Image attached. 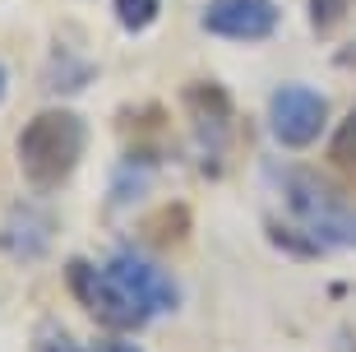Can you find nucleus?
<instances>
[{"mask_svg":"<svg viewBox=\"0 0 356 352\" xmlns=\"http://www.w3.org/2000/svg\"><path fill=\"white\" fill-rule=\"evenodd\" d=\"M83 148H88V121L70 107H42L19 130V171L38 190H56L83 162Z\"/></svg>","mask_w":356,"mask_h":352,"instance_id":"f257e3e1","label":"nucleus"},{"mask_svg":"<svg viewBox=\"0 0 356 352\" xmlns=\"http://www.w3.org/2000/svg\"><path fill=\"white\" fill-rule=\"evenodd\" d=\"M268 176L287 199L291 222H301L319 246H356V204L338 195V185H329L310 167H282V162H268Z\"/></svg>","mask_w":356,"mask_h":352,"instance_id":"f03ea898","label":"nucleus"},{"mask_svg":"<svg viewBox=\"0 0 356 352\" xmlns=\"http://www.w3.org/2000/svg\"><path fill=\"white\" fill-rule=\"evenodd\" d=\"M329 125V98L310 84H277L268 98V130L282 148H310Z\"/></svg>","mask_w":356,"mask_h":352,"instance_id":"7ed1b4c3","label":"nucleus"},{"mask_svg":"<svg viewBox=\"0 0 356 352\" xmlns=\"http://www.w3.org/2000/svg\"><path fill=\"white\" fill-rule=\"evenodd\" d=\"M106 274L120 283V292L134 301V311L153 320V315H167L181 306V287L176 278L162 269L153 255H139V250H116L111 264H106Z\"/></svg>","mask_w":356,"mask_h":352,"instance_id":"20e7f679","label":"nucleus"},{"mask_svg":"<svg viewBox=\"0 0 356 352\" xmlns=\"http://www.w3.org/2000/svg\"><path fill=\"white\" fill-rule=\"evenodd\" d=\"M65 283H70V292H74V301H79L97 325H106V329H139L144 325V315L134 311V301L120 292V283L106 274V269H97V264L70 260Z\"/></svg>","mask_w":356,"mask_h":352,"instance_id":"39448f33","label":"nucleus"},{"mask_svg":"<svg viewBox=\"0 0 356 352\" xmlns=\"http://www.w3.org/2000/svg\"><path fill=\"white\" fill-rule=\"evenodd\" d=\"M199 24L222 42H264L277 33L282 10H277V0H209Z\"/></svg>","mask_w":356,"mask_h":352,"instance_id":"423d86ee","label":"nucleus"},{"mask_svg":"<svg viewBox=\"0 0 356 352\" xmlns=\"http://www.w3.org/2000/svg\"><path fill=\"white\" fill-rule=\"evenodd\" d=\"M51 236H56V222L38 204H10V213L0 222V250L19 264L42 260L51 250Z\"/></svg>","mask_w":356,"mask_h":352,"instance_id":"0eeeda50","label":"nucleus"},{"mask_svg":"<svg viewBox=\"0 0 356 352\" xmlns=\"http://www.w3.org/2000/svg\"><path fill=\"white\" fill-rule=\"evenodd\" d=\"M185 102L195 112L199 144H204V148H222L227 144V121H232V98H227L218 84H195V89H185Z\"/></svg>","mask_w":356,"mask_h":352,"instance_id":"6e6552de","label":"nucleus"},{"mask_svg":"<svg viewBox=\"0 0 356 352\" xmlns=\"http://www.w3.org/2000/svg\"><path fill=\"white\" fill-rule=\"evenodd\" d=\"M42 79H47V89H51V93H79V89L92 84V61H83V56L70 52V47H56Z\"/></svg>","mask_w":356,"mask_h":352,"instance_id":"1a4fd4ad","label":"nucleus"},{"mask_svg":"<svg viewBox=\"0 0 356 352\" xmlns=\"http://www.w3.org/2000/svg\"><path fill=\"white\" fill-rule=\"evenodd\" d=\"M268 236L287 250L291 260H319V241L305 232L301 222H296V227H287V222H268Z\"/></svg>","mask_w":356,"mask_h":352,"instance_id":"9d476101","label":"nucleus"},{"mask_svg":"<svg viewBox=\"0 0 356 352\" xmlns=\"http://www.w3.org/2000/svg\"><path fill=\"white\" fill-rule=\"evenodd\" d=\"M329 158H333L338 171L356 176V112H347V116L338 121V130H333V139H329Z\"/></svg>","mask_w":356,"mask_h":352,"instance_id":"9b49d317","label":"nucleus"},{"mask_svg":"<svg viewBox=\"0 0 356 352\" xmlns=\"http://www.w3.org/2000/svg\"><path fill=\"white\" fill-rule=\"evenodd\" d=\"M111 5H116V19L125 33H144L162 14V0H111Z\"/></svg>","mask_w":356,"mask_h":352,"instance_id":"f8f14e48","label":"nucleus"},{"mask_svg":"<svg viewBox=\"0 0 356 352\" xmlns=\"http://www.w3.org/2000/svg\"><path fill=\"white\" fill-rule=\"evenodd\" d=\"M347 19V0H310V24L315 33H329Z\"/></svg>","mask_w":356,"mask_h":352,"instance_id":"ddd939ff","label":"nucleus"},{"mask_svg":"<svg viewBox=\"0 0 356 352\" xmlns=\"http://www.w3.org/2000/svg\"><path fill=\"white\" fill-rule=\"evenodd\" d=\"M33 348H38V352H83L60 325H42V329H38V339H33Z\"/></svg>","mask_w":356,"mask_h":352,"instance_id":"4468645a","label":"nucleus"},{"mask_svg":"<svg viewBox=\"0 0 356 352\" xmlns=\"http://www.w3.org/2000/svg\"><path fill=\"white\" fill-rule=\"evenodd\" d=\"M97 352H139V348L125 343V339H106V343H97Z\"/></svg>","mask_w":356,"mask_h":352,"instance_id":"2eb2a0df","label":"nucleus"},{"mask_svg":"<svg viewBox=\"0 0 356 352\" xmlns=\"http://www.w3.org/2000/svg\"><path fill=\"white\" fill-rule=\"evenodd\" d=\"M333 61H338L343 70H356V42H352V47H343V52L333 56Z\"/></svg>","mask_w":356,"mask_h":352,"instance_id":"dca6fc26","label":"nucleus"},{"mask_svg":"<svg viewBox=\"0 0 356 352\" xmlns=\"http://www.w3.org/2000/svg\"><path fill=\"white\" fill-rule=\"evenodd\" d=\"M0 98H5V66H0Z\"/></svg>","mask_w":356,"mask_h":352,"instance_id":"f3484780","label":"nucleus"}]
</instances>
